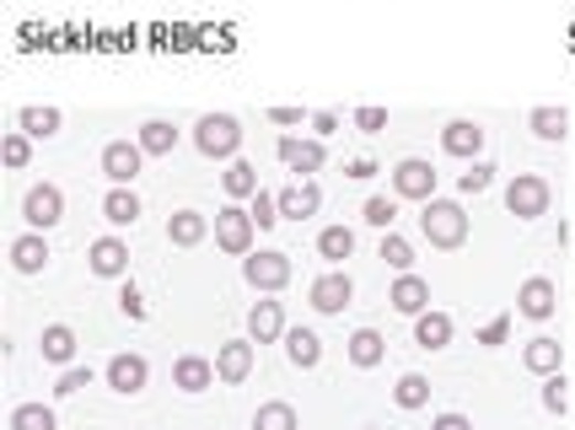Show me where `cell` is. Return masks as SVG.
Wrapping results in <instances>:
<instances>
[{
	"mask_svg": "<svg viewBox=\"0 0 575 430\" xmlns=\"http://www.w3.org/2000/svg\"><path fill=\"white\" fill-rule=\"evenodd\" d=\"M419 232H425V243L430 248H462L468 243V215L457 200H425V211H419Z\"/></svg>",
	"mask_w": 575,
	"mask_h": 430,
	"instance_id": "6da1fadb",
	"label": "cell"
},
{
	"mask_svg": "<svg viewBox=\"0 0 575 430\" xmlns=\"http://www.w3.org/2000/svg\"><path fill=\"white\" fill-rule=\"evenodd\" d=\"M194 146H200V157H210V162H226V157H237V146H243V125H237L232 114H205V119L194 125Z\"/></svg>",
	"mask_w": 575,
	"mask_h": 430,
	"instance_id": "7a4b0ae2",
	"label": "cell"
},
{
	"mask_svg": "<svg viewBox=\"0 0 575 430\" xmlns=\"http://www.w3.org/2000/svg\"><path fill=\"white\" fill-rule=\"evenodd\" d=\"M549 200H554V189H549V178H537V172H517L511 189H505V211L517 215V221L549 215Z\"/></svg>",
	"mask_w": 575,
	"mask_h": 430,
	"instance_id": "3957f363",
	"label": "cell"
},
{
	"mask_svg": "<svg viewBox=\"0 0 575 430\" xmlns=\"http://www.w3.org/2000/svg\"><path fill=\"white\" fill-rule=\"evenodd\" d=\"M243 280L253 286V291H264V297L286 291V286H290V254H280V248L247 254V258H243Z\"/></svg>",
	"mask_w": 575,
	"mask_h": 430,
	"instance_id": "277c9868",
	"label": "cell"
},
{
	"mask_svg": "<svg viewBox=\"0 0 575 430\" xmlns=\"http://www.w3.org/2000/svg\"><path fill=\"white\" fill-rule=\"evenodd\" d=\"M146 168V151H140V140H108L103 146V178L114 183V189H129L135 178Z\"/></svg>",
	"mask_w": 575,
	"mask_h": 430,
	"instance_id": "5b68a950",
	"label": "cell"
},
{
	"mask_svg": "<svg viewBox=\"0 0 575 430\" xmlns=\"http://www.w3.org/2000/svg\"><path fill=\"white\" fill-rule=\"evenodd\" d=\"M253 215L243 211V205H226V211L215 215V243H221V254H232V258H247L253 254Z\"/></svg>",
	"mask_w": 575,
	"mask_h": 430,
	"instance_id": "8992f818",
	"label": "cell"
},
{
	"mask_svg": "<svg viewBox=\"0 0 575 430\" xmlns=\"http://www.w3.org/2000/svg\"><path fill=\"white\" fill-rule=\"evenodd\" d=\"M393 194L398 200H436V168L425 162V157H404L398 168H393Z\"/></svg>",
	"mask_w": 575,
	"mask_h": 430,
	"instance_id": "52a82bcc",
	"label": "cell"
},
{
	"mask_svg": "<svg viewBox=\"0 0 575 430\" xmlns=\"http://www.w3.org/2000/svg\"><path fill=\"white\" fill-rule=\"evenodd\" d=\"M22 221H28L33 232H49V226H60V221H65V194H60L54 183H39V189H28V200H22Z\"/></svg>",
	"mask_w": 575,
	"mask_h": 430,
	"instance_id": "ba28073f",
	"label": "cell"
},
{
	"mask_svg": "<svg viewBox=\"0 0 575 430\" xmlns=\"http://www.w3.org/2000/svg\"><path fill=\"white\" fill-rule=\"evenodd\" d=\"M307 301H312L323 318H333V312H344V307L355 301V286H350V275H344V269H329V275H318V280H312Z\"/></svg>",
	"mask_w": 575,
	"mask_h": 430,
	"instance_id": "9c48e42d",
	"label": "cell"
},
{
	"mask_svg": "<svg viewBox=\"0 0 575 430\" xmlns=\"http://www.w3.org/2000/svg\"><path fill=\"white\" fill-rule=\"evenodd\" d=\"M103 377H108V387H114V393L135 398V393H146V383H151V366H146V355H114Z\"/></svg>",
	"mask_w": 575,
	"mask_h": 430,
	"instance_id": "30bf717a",
	"label": "cell"
},
{
	"mask_svg": "<svg viewBox=\"0 0 575 430\" xmlns=\"http://www.w3.org/2000/svg\"><path fill=\"white\" fill-rule=\"evenodd\" d=\"M275 151H280V162H286L296 178H312V172H323V162H329V157H323V140H296V135H286Z\"/></svg>",
	"mask_w": 575,
	"mask_h": 430,
	"instance_id": "8fae6325",
	"label": "cell"
},
{
	"mask_svg": "<svg viewBox=\"0 0 575 430\" xmlns=\"http://www.w3.org/2000/svg\"><path fill=\"white\" fill-rule=\"evenodd\" d=\"M215 377L221 383H247L253 377V340H226L221 350H215Z\"/></svg>",
	"mask_w": 575,
	"mask_h": 430,
	"instance_id": "7c38bea8",
	"label": "cell"
},
{
	"mask_svg": "<svg viewBox=\"0 0 575 430\" xmlns=\"http://www.w3.org/2000/svg\"><path fill=\"white\" fill-rule=\"evenodd\" d=\"M554 307H560V291H554V280H543V275H533V280L517 291V312L533 318V323L554 318Z\"/></svg>",
	"mask_w": 575,
	"mask_h": 430,
	"instance_id": "4fadbf2b",
	"label": "cell"
},
{
	"mask_svg": "<svg viewBox=\"0 0 575 430\" xmlns=\"http://www.w3.org/2000/svg\"><path fill=\"white\" fill-rule=\"evenodd\" d=\"M441 151H447V157H462V162H479L485 129L473 125V119H452V125L441 129Z\"/></svg>",
	"mask_w": 575,
	"mask_h": 430,
	"instance_id": "5bb4252c",
	"label": "cell"
},
{
	"mask_svg": "<svg viewBox=\"0 0 575 430\" xmlns=\"http://www.w3.org/2000/svg\"><path fill=\"white\" fill-rule=\"evenodd\" d=\"M247 334L258 344L286 340V307H280V301H253V307H247Z\"/></svg>",
	"mask_w": 575,
	"mask_h": 430,
	"instance_id": "9a60e30c",
	"label": "cell"
},
{
	"mask_svg": "<svg viewBox=\"0 0 575 430\" xmlns=\"http://www.w3.org/2000/svg\"><path fill=\"white\" fill-rule=\"evenodd\" d=\"M86 264H92V275H103V280H124V275H129V248H124L119 237H97L92 254H86Z\"/></svg>",
	"mask_w": 575,
	"mask_h": 430,
	"instance_id": "2e32d148",
	"label": "cell"
},
{
	"mask_svg": "<svg viewBox=\"0 0 575 430\" xmlns=\"http://www.w3.org/2000/svg\"><path fill=\"white\" fill-rule=\"evenodd\" d=\"M323 211V189L312 183V178H296L290 189H280V215H290V221H307V215Z\"/></svg>",
	"mask_w": 575,
	"mask_h": 430,
	"instance_id": "e0dca14e",
	"label": "cell"
},
{
	"mask_svg": "<svg viewBox=\"0 0 575 430\" xmlns=\"http://www.w3.org/2000/svg\"><path fill=\"white\" fill-rule=\"evenodd\" d=\"M210 237V221L200 211H172L167 215V243L172 248H200Z\"/></svg>",
	"mask_w": 575,
	"mask_h": 430,
	"instance_id": "ac0fdd59",
	"label": "cell"
},
{
	"mask_svg": "<svg viewBox=\"0 0 575 430\" xmlns=\"http://www.w3.org/2000/svg\"><path fill=\"white\" fill-rule=\"evenodd\" d=\"M49 243H43V232H22L17 243H11V269L17 275H39V269H49Z\"/></svg>",
	"mask_w": 575,
	"mask_h": 430,
	"instance_id": "d6986e66",
	"label": "cell"
},
{
	"mask_svg": "<svg viewBox=\"0 0 575 430\" xmlns=\"http://www.w3.org/2000/svg\"><path fill=\"white\" fill-rule=\"evenodd\" d=\"M387 301H393L404 318H419V312H430V286H425L419 275H398V286L387 291Z\"/></svg>",
	"mask_w": 575,
	"mask_h": 430,
	"instance_id": "ffe728a7",
	"label": "cell"
},
{
	"mask_svg": "<svg viewBox=\"0 0 575 430\" xmlns=\"http://www.w3.org/2000/svg\"><path fill=\"white\" fill-rule=\"evenodd\" d=\"M172 383L183 387V393H205V387L215 383V361H205V355H178Z\"/></svg>",
	"mask_w": 575,
	"mask_h": 430,
	"instance_id": "44dd1931",
	"label": "cell"
},
{
	"mask_svg": "<svg viewBox=\"0 0 575 430\" xmlns=\"http://www.w3.org/2000/svg\"><path fill=\"white\" fill-rule=\"evenodd\" d=\"M414 344L419 350H447L452 344V318L447 312H419L414 318Z\"/></svg>",
	"mask_w": 575,
	"mask_h": 430,
	"instance_id": "7402d4cb",
	"label": "cell"
},
{
	"mask_svg": "<svg viewBox=\"0 0 575 430\" xmlns=\"http://www.w3.org/2000/svg\"><path fill=\"white\" fill-rule=\"evenodd\" d=\"M286 355H290V366L312 372V366L323 361V340H318L312 329H286Z\"/></svg>",
	"mask_w": 575,
	"mask_h": 430,
	"instance_id": "603a6c76",
	"label": "cell"
},
{
	"mask_svg": "<svg viewBox=\"0 0 575 430\" xmlns=\"http://www.w3.org/2000/svg\"><path fill=\"white\" fill-rule=\"evenodd\" d=\"M71 355H76V329L71 323H49L43 329V361L49 366H71Z\"/></svg>",
	"mask_w": 575,
	"mask_h": 430,
	"instance_id": "cb8c5ba5",
	"label": "cell"
},
{
	"mask_svg": "<svg viewBox=\"0 0 575 430\" xmlns=\"http://www.w3.org/2000/svg\"><path fill=\"white\" fill-rule=\"evenodd\" d=\"M522 361H528V372H537V377H554L560 361H565V344L560 340H533L528 350H522Z\"/></svg>",
	"mask_w": 575,
	"mask_h": 430,
	"instance_id": "d4e9b609",
	"label": "cell"
},
{
	"mask_svg": "<svg viewBox=\"0 0 575 430\" xmlns=\"http://www.w3.org/2000/svg\"><path fill=\"white\" fill-rule=\"evenodd\" d=\"M135 140H140V151H146V157H172V146H178V129L167 125V119H146Z\"/></svg>",
	"mask_w": 575,
	"mask_h": 430,
	"instance_id": "484cf974",
	"label": "cell"
},
{
	"mask_svg": "<svg viewBox=\"0 0 575 430\" xmlns=\"http://www.w3.org/2000/svg\"><path fill=\"white\" fill-rule=\"evenodd\" d=\"M103 221H108V226H135V221H140V200H135V189H108V200H103Z\"/></svg>",
	"mask_w": 575,
	"mask_h": 430,
	"instance_id": "4316f807",
	"label": "cell"
},
{
	"mask_svg": "<svg viewBox=\"0 0 575 430\" xmlns=\"http://www.w3.org/2000/svg\"><path fill=\"white\" fill-rule=\"evenodd\" d=\"M17 125H22V135H33V140H49V135H60V108L28 103V108L17 114Z\"/></svg>",
	"mask_w": 575,
	"mask_h": 430,
	"instance_id": "83f0119b",
	"label": "cell"
},
{
	"mask_svg": "<svg viewBox=\"0 0 575 430\" xmlns=\"http://www.w3.org/2000/svg\"><path fill=\"white\" fill-rule=\"evenodd\" d=\"M350 254H355V232H350V226H323V232H318V258L344 264Z\"/></svg>",
	"mask_w": 575,
	"mask_h": 430,
	"instance_id": "f1b7e54d",
	"label": "cell"
},
{
	"mask_svg": "<svg viewBox=\"0 0 575 430\" xmlns=\"http://www.w3.org/2000/svg\"><path fill=\"white\" fill-rule=\"evenodd\" d=\"M382 355H387V340H382L376 329H355V334H350V361H355L361 372H366V366H376Z\"/></svg>",
	"mask_w": 575,
	"mask_h": 430,
	"instance_id": "f546056e",
	"label": "cell"
},
{
	"mask_svg": "<svg viewBox=\"0 0 575 430\" xmlns=\"http://www.w3.org/2000/svg\"><path fill=\"white\" fill-rule=\"evenodd\" d=\"M221 189H226L232 200H253V194H258V168H253V162H232V168L221 172Z\"/></svg>",
	"mask_w": 575,
	"mask_h": 430,
	"instance_id": "4dcf8cb0",
	"label": "cell"
},
{
	"mask_svg": "<svg viewBox=\"0 0 575 430\" xmlns=\"http://www.w3.org/2000/svg\"><path fill=\"white\" fill-rule=\"evenodd\" d=\"M393 404H398V409H425V404H430V383H425L419 372H404L398 387H393Z\"/></svg>",
	"mask_w": 575,
	"mask_h": 430,
	"instance_id": "1f68e13d",
	"label": "cell"
},
{
	"mask_svg": "<svg viewBox=\"0 0 575 430\" xmlns=\"http://www.w3.org/2000/svg\"><path fill=\"white\" fill-rule=\"evenodd\" d=\"M528 125H533L537 140H565V125H571V119H565V108H533Z\"/></svg>",
	"mask_w": 575,
	"mask_h": 430,
	"instance_id": "d6a6232c",
	"label": "cell"
},
{
	"mask_svg": "<svg viewBox=\"0 0 575 430\" xmlns=\"http://www.w3.org/2000/svg\"><path fill=\"white\" fill-rule=\"evenodd\" d=\"M11 430H54V409L49 404H17L11 409Z\"/></svg>",
	"mask_w": 575,
	"mask_h": 430,
	"instance_id": "836d02e7",
	"label": "cell"
},
{
	"mask_svg": "<svg viewBox=\"0 0 575 430\" xmlns=\"http://www.w3.org/2000/svg\"><path fill=\"white\" fill-rule=\"evenodd\" d=\"M253 430H296V409L290 404H258V415H253Z\"/></svg>",
	"mask_w": 575,
	"mask_h": 430,
	"instance_id": "e575fe53",
	"label": "cell"
},
{
	"mask_svg": "<svg viewBox=\"0 0 575 430\" xmlns=\"http://www.w3.org/2000/svg\"><path fill=\"white\" fill-rule=\"evenodd\" d=\"M253 226H258V232H269V226H280V221H286V215H280V194H269V189H258V194H253Z\"/></svg>",
	"mask_w": 575,
	"mask_h": 430,
	"instance_id": "d590c367",
	"label": "cell"
},
{
	"mask_svg": "<svg viewBox=\"0 0 575 430\" xmlns=\"http://www.w3.org/2000/svg\"><path fill=\"white\" fill-rule=\"evenodd\" d=\"M382 258H387V269H398V275H414V248L398 237V232H387L382 237Z\"/></svg>",
	"mask_w": 575,
	"mask_h": 430,
	"instance_id": "8d00e7d4",
	"label": "cell"
},
{
	"mask_svg": "<svg viewBox=\"0 0 575 430\" xmlns=\"http://www.w3.org/2000/svg\"><path fill=\"white\" fill-rule=\"evenodd\" d=\"M361 221H366V226H382V232H393V221H398V205H393L387 194H376V200H366Z\"/></svg>",
	"mask_w": 575,
	"mask_h": 430,
	"instance_id": "74e56055",
	"label": "cell"
},
{
	"mask_svg": "<svg viewBox=\"0 0 575 430\" xmlns=\"http://www.w3.org/2000/svg\"><path fill=\"white\" fill-rule=\"evenodd\" d=\"M28 157H33V135L11 129V135H6V168H28Z\"/></svg>",
	"mask_w": 575,
	"mask_h": 430,
	"instance_id": "f35d334b",
	"label": "cell"
},
{
	"mask_svg": "<svg viewBox=\"0 0 575 430\" xmlns=\"http://www.w3.org/2000/svg\"><path fill=\"white\" fill-rule=\"evenodd\" d=\"M490 183H494V168H490V162H473V168L457 178V189H462V194H485Z\"/></svg>",
	"mask_w": 575,
	"mask_h": 430,
	"instance_id": "ab89813d",
	"label": "cell"
},
{
	"mask_svg": "<svg viewBox=\"0 0 575 430\" xmlns=\"http://www.w3.org/2000/svg\"><path fill=\"white\" fill-rule=\"evenodd\" d=\"M119 312L129 318V323H146V312H151V307H146V297L135 291V280H124V291H119Z\"/></svg>",
	"mask_w": 575,
	"mask_h": 430,
	"instance_id": "60d3db41",
	"label": "cell"
},
{
	"mask_svg": "<svg viewBox=\"0 0 575 430\" xmlns=\"http://www.w3.org/2000/svg\"><path fill=\"white\" fill-rule=\"evenodd\" d=\"M543 409H549V415H565V409H571V398H565V377H560V372L543 383Z\"/></svg>",
	"mask_w": 575,
	"mask_h": 430,
	"instance_id": "b9f144b4",
	"label": "cell"
},
{
	"mask_svg": "<svg viewBox=\"0 0 575 430\" xmlns=\"http://www.w3.org/2000/svg\"><path fill=\"white\" fill-rule=\"evenodd\" d=\"M82 387H92V366H65V377H60V398H71V393H82Z\"/></svg>",
	"mask_w": 575,
	"mask_h": 430,
	"instance_id": "7bdbcfd3",
	"label": "cell"
},
{
	"mask_svg": "<svg viewBox=\"0 0 575 430\" xmlns=\"http://www.w3.org/2000/svg\"><path fill=\"white\" fill-rule=\"evenodd\" d=\"M355 129H361V135H382V129H387V108H355Z\"/></svg>",
	"mask_w": 575,
	"mask_h": 430,
	"instance_id": "ee69618b",
	"label": "cell"
},
{
	"mask_svg": "<svg viewBox=\"0 0 575 430\" xmlns=\"http://www.w3.org/2000/svg\"><path fill=\"white\" fill-rule=\"evenodd\" d=\"M505 334H511V318H494L479 329V344H505Z\"/></svg>",
	"mask_w": 575,
	"mask_h": 430,
	"instance_id": "f6af8a7d",
	"label": "cell"
},
{
	"mask_svg": "<svg viewBox=\"0 0 575 430\" xmlns=\"http://www.w3.org/2000/svg\"><path fill=\"white\" fill-rule=\"evenodd\" d=\"M344 178H355V183H366V178H376V162H371V157H355V162L344 168Z\"/></svg>",
	"mask_w": 575,
	"mask_h": 430,
	"instance_id": "bcb514c9",
	"label": "cell"
},
{
	"mask_svg": "<svg viewBox=\"0 0 575 430\" xmlns=\"http://www.w3.org/2000/svg\"><path fill=\"white\" fill-rule=\"evenodd\" d=\"M430 430H473V420H468V415H436Z\"/></svg>",
	"mask_w": 575,
	"mask_h": 430,
	"instance_id": "7dc6e473",
	"label": "cell"
},
{
	"mask_svg": "<svg viewBox=\"0 0 575 430\" xmlns=\"http://www.w3.org/2000/svg\"><path fill=\"white\" fill-rule=\"evenodd\" d=\"M312 129H318V140L333 135V129H339V114H312Z\"/></svg>",
	"mask_w": 575,
	"mask_h": 430,
	"instance_id": "c3c4849f",
	"label": "cell"
},
{
	"mask_svg": "<svg viewBox=\"0 0 575 430\" xmlns=\"http://www.w3.org/2000/svg\"><path fill=\"white\" fill-rule=\"evenodd\" d=\"M275 125H301V108H269Z\"/></svg>",
	"mask_w": 575,
	"mask_h": 430,
	"instance_id": "681fc988",
	"label": "cell"
},
{
	"mask_svg": "<svg viewBox=\"0 0 575 430\" xmlns=\"http://www.w3.org/2000/svg\"><path fill=\"white\" fill-rule=\"evenodd\" d=\"M366 430H371V426H366Z\"/></svg>",
	"mask_w": 575,
	"mask_h": 430,
	"instance_id": "f907efd6",
	"label": "cell"
}]
</instances>
